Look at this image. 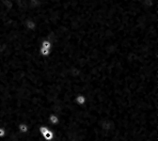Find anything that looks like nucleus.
<instances>
[{"mask_svg":"<svg viewBox=\"0 0 158 141\" xmlns=\"http://www.w3.org/2000/svg\"><path fill=\"white\" fill-rule=\"evenodd\" d=\"M48 123H49V128L51 126L58 125L59 123V117L55 114H50L48 116Z\"/></svg>","mask_w":158,"mask_h":141,"instance_id":"nucleus-1","label":"nucleus"},{"mask_svg":"<svg viewBox=\"0 0 158 141\" xmlns=\"http://www.w3.org/2000/svg\"><path fill=\"white\" fill-rule=\"evenodd\" d=\"M74 102H75V104L77 105H84L85 104H86V102H87V98H86V96L84 95V94L79 93L74 97Z\"/></svg>","mask_w":158,"mask_h":141,"instance_id":"nucleus-2","label":"nucleus"},{"mask_svg":"<svg viewBox=\"0 0 158 141\" xmlns=\"http://www.w3.org/2000/svg\"><path fill=\"white\" fill-rule=\"evenodd\" d=\"M25 28L27 29V30H30V31H34L36 29V23L34 22L33 20H31V19H28V20H27L25 21Z\"/></svg>","mask_w":158,"mask_h":141,"instance_id":"nucleus-3","label":"nucleus"},{"mask_svg":"<svg viewBox=\"0 0 158 141\" xmlns=\"http://www.w3.org/2000/svg\"><path fill=\"white\" fill-rule=\"evenodd\" d=\"M17 129L20 132L21 134H25L27 133L28 130H29V127L27 123H25V122H20L18 126H17Z\"/></svg>","mask_w":158,"mask_h":141,"instance_id":"nucleus-4","label":"nucleus"},{"mask_svg":"<svg viewBox=\"0 0 158 141\" xmlns=\"http://www.w3.org/2000/svg\"><path fill=\"white\" fill-rule=\"evenodd\" d=\"M42 138L45 141H52L54 139V133L52 130H49L45 135H42Z\"/></svg>","mask_w":158,"mask_h":141,"instance_id":"nucleus-5","label":"nucleus"},{"mask_svg":"<svg viewBox=\"0 0 158 141\" xmlns=\"http://www.w3.org/2000/svg\"><path fill=\"white\" fill-rule=\"evenodd\" d=\"M51 50L52 49H47V48H42V47H40V55L41 57H49L51 54Z\"/></svg>","mask_w":158,"mask_h":141,"instance_id":"nucleus-6","label":"nucleus"},{"mask_svg":"<svg viewBox=\"0 0 158 141\" xmlns=\"http://www.w3.org/2000/svg\"><path fill=\"white\" fill-rule=\"evenodd\" d=\"M41 47H42V48L52 49V42L49 40H44L41 42Z\"/></svg>","mask_w":158,"mask_h":141,"instance_id":"nucleus-7","label":"nucleus"},{"mask_svg":"<svg viewBox=\"0 0 158 141\" xmlns=\"http://www.w3.org/2000/svg\"><path fill=\"white\" fill-rule=\"evenodd\" d=\"M49 130H50V128L48 126H46V125H41L39 127V133L41 134V136L44 135H45Z\"/></svg>","mask_w":158,"mask_h":141,"instance_id":"nucleus-8","label":"nucleus"},{"mask_svg":"<svg viewBox=\"0 0 158 141\" xmlns=\"http://www.w3.org/2000/svg\"><path fill=\"white\" fill-rule=\"evenodd\" d=\"M7 135V131L6 129L4 127H1L0 126V138H2V137H5Z\"/></svg>","mask_w":158,"mask_h":141,"instance_id":"nucleus-9","label":"nucleus"}]
</instances>
